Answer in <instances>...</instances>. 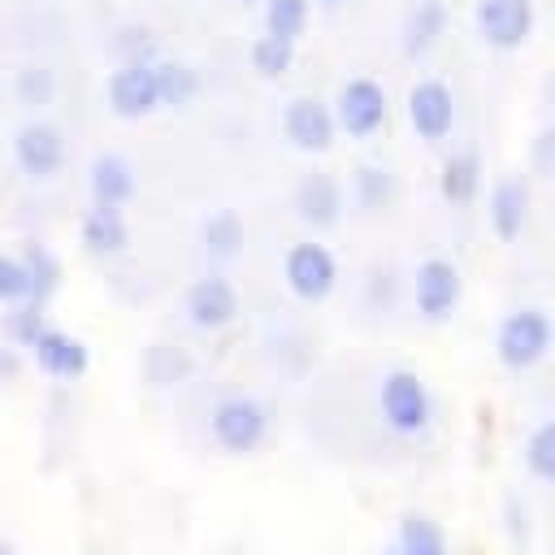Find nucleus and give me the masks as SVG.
I'll use <instances>...</instances> for the list:
<instances>
[{
    "label": "nucleus",
    "mask_w": 555,
    "mask_h": 555,
    "mask_svg": "<svg viewBox=\"0 0 555 555\" xmlns=\"http://www.w3.org/2000/svg\"><path fill=\"white\" fill-rule=\"evenodd\" d=\"M377 416L390 434L416 438L434 425V390L416 369H386L377 382Z\"/></svg>",
    "instance_id": "nucleus-1"
},
{
    "label": "nucleus",
    "mask_w": 555,
    "mask_h": 555,
    "mask_svg": "<svg viewBox=\"0 0 555 555\" xmlns=\"http://www.w3.org/2000/svg\"><path fill=\"white\" fill-rule=\"evenodd\" d=\"M208 438L225 455H256L269 438V408L256 395L230 390L208 408Z\"/></svg>",
    "instance_id": "nucleus-2"
},
{
    "label": "nucleus",
    "mask_w": 555,
    "mask_h": 555,
    "mask_svg": "<svg viewBox=\"0 0 555 555\" xmlns=\"http://www.w3.org/2000/svg\"><path fill=\"white\" fill-rule=\"evenodd\" d=\"M551 343H555V330H551L546 308L525 304V308H512V312L499 321L494 356H499V364H503L507 373H533V369L551 356Z\"/></svg>",
    "instance_id": "nucleus-3"
},
{
    "label": "nucleus",
    "mask_w": 555,
    "mask_h": 555,
    "mask_svg": "<svg viewBox=\"0 0 555 555\" xmlns=\"http://www.w3.org/2000/svg\"><path fill=\"white\" fill-rule=\"evenodd\" d=\"M330 113H334L338 134L364 143V139H377L386 130V121H390V95H386V87L377 78H364L360 74V78H347L338 87Z\"/></svg>",
    "instance_id": "nucleus-4"
},
{
    "label": "nucleus",
    "mask_w": 555,
    "mask_h": 555,
    "mask_svg": "<svg viewBox=\"0 0 555 555\" xmlns=\"http://www.w3.org/2000/svg\"><path fill=\"white\" fill-rule=\"evenodd\" d=\"M412 299H416V317L425 325H447L460 304H464V273L455 260L447 256H425L412 273Z\"/></svg>",
    "instance_id": "nucleus-5"
},
{
    "label": "nucleus",
    "mask_w": 555,
    "mask_h": 555,
    "mask_svg": "<svg viewBox=\"0 0 555 555\" xmlns=\"http://www.w3.org/2000/svg\"><path fill=\"white\" fill-rule=\"evenodd\" d=\"M282 282L299 304H325L338 286V260L325 243H291L282 256Z\"/></svg>",
    "instance_id": "nucleus-6"
},
{
    "label": "nucleus",
    "mask_w": 555,
    "mask_h": 555,
    "mask_svg": "<svg viewBox=\"0 0 555 555\" xmlns=\"http://www.w3.org/2000/svg\"><path fill=\"white\" fill-rule=\"evenodd\" d=\"M533 26H538L533 0H477V9H473V30L494 52L525 48Z\"/></svg>",
    "instance_id": "nucleus-7"
},
{
    "label": "nucleus",
    "mask_w": 555,
    "mask_h": 555,
    "mask_svg": "<svg viewBox=\"0 0 555 555\" xmlns=\"http://www.w3.org/2000/svg\"><path fill=\"white\" fill-rule=\"evenodd\" d=\"M104 104L121 121H143L160 108L156 100V74L152 61H121L104 82Z\"/></svg>",
    "instance_id": "nucleus-8"
},
{
    "label": "nucleus",
    "mask_w": 555,
    "mask_h": 555,
    "mask_svg": "<svg viewBox=\"0 0 555 555\" xmlns=\"http://www.w3.org/2000/svg\"><path fill=\"white\" fill-rule=\"evenodd\" d=\"M238 291L230 278H217V273H204L195 278L186 291H182V312L195 330L204 334H217V330H230L238 321Z\"/></svg>",
    "instance_id": "nucleus-9"
},
{
    "label": "nucleus",
    "mask_w": 555,
    "mask_h": 555,
    "mask_svg": "<svg viewBox=\"0 0 555 555\" xmlns=\"http://www.w3.org/2000/svg\"><path fill=\"white\" fill-rule=\"evenodd\" d=\"M282 139H286L295 152H308V156L330 152L334 139H338V126H334L330 104L317 100V95H295V100H286V108H282Z\"/></svg>",
    "instance_id": "nucleus-10"
},
{
    "label": "nucleus",
    "mask_w": 555,
    "mask_h": 555,
    "mask_svg": "<svg viewBox=\"0 0 555 555\" xmlns=\"http://www.w3.org/2000/svg\"><path fill=\"white\" fill-rule=\"evenodd\" d=\"M13 165L30 182H52L65 169V139L52 121H26L13 130Z\"/></svg>",
    "instance_id": "nucleus-11"
},
{
    "label": "nucleus",
    "mask_w": 555,
    "mask_h": 555,
    "mask_svg": "<svg viewBox=\"0 0 555 555\" xmlns=\"http://www.w3.org/2000/svg\"><path fill=\"white\" fill-rule=\"evenodd\" d=\"M403 113H408L412 134L425 139V143H442V139L455 130V95H451V87H447L442 78H421V82H412Z\"/></svg>",
    "instance_id": "nucleus-12"
},
{
    "label": "nucleus",
    "mask_w": 555,
    "mask_h": 555,
    "mask_svg": "<svg viewBox=\"0 0 555 555\" xmlns=\"http://www.w3.org/2000/svg\"><path fill=\"white\" fill-rule=\"evenodd\" d=\"M291 208H295V217H299L308 230H330V225L343 221L347 191H343V182H338L334 173L312 169V173H304V178L295 182V191H291Z\"/></svg>",
    "instance_id": "nucleus-13"
},
{
    "label": "nucleus",
    "mask_w": 555,
    "mask_h": 555,
    "mask_svg": "<svg viewBox=\"0 0 555 555\" xmlns=\"http://www.w3.org/2000/svg\"><path fill=\"white\" fill-rule=\"evenodd\" d=\"M26 351L35 356V369L56 377V382H78L87 373V364H91L87 343L78 334H69V330H56V325H43Z\"/></svg>",
    "instance_id": "nucleus-14"
},
{
    "label": "nucleus",
    "mask_w": 555,
    "mask_h": 555,
    "mask_svg": "<svg viewBox=\"0 0 555 555\" xmlns=\"http://www.w3.org/2000/svg\"><path fill=\"white\" fill-rule=\"evenodd\" d=\"M139 191V178H134V165L121 156V152H100L91 165H87V195H91V208H113L121 212Z\"/></svg>",
    "instance_id": "nucleus-15"
},
{
    "label": "nucleus",
    "mask_w": 555,
    "mask_h": 555,
    "mask_svg": "<svg viewBox=\"0 0 555 555\" xmlns=\"http://www.w3.org/2000/svg\"><path fill=\"white\" fill-rule=\"evenodd\" d=\"M529 212H533V191H529V182L516 178V173H512V178H499L494 191H490V199H486L490 230H494L503 243H512V238L525 234Z\"/></svg>",
    "instance_id": "nucleus-16"
},
{
    "label": "nucleus",
    "mask_w": 555,
    "mask_h": 555,
    "mask_svg": "<svg viewBox=\"0 0 555 555\" xmlns=\"http://www.w3.org/2000/svg\"><path fill=\"white\" fill-rule=\"evenodd\" d=\"M447 35V4L442 0H416L399 22V48L408 61L429 56Z\"/></svg>",
    "instance_id": "nucleus-17"
},
{
    "label": "nucleus",
    "mask_w": 555,
    "mask_h": 555,
    "mask_svg": "<svg viewBox=\"0 0 555 555\" xmlns=\"http://www.w3.org/2000/svg\"><path fill=\"white\" fill-rule=\"evenodd\" d=\"M152 74H156V100H160V108H191L195 100H199V91H204V78H199V69L195 65H186V61H173V56H156L152 61Z\"/></svg>",
    "instance_id": "nucleus-18"
},
{
    "label": "nucleus",
    "mask_w": 555,
    "mask_h": 555,
    "mask_svg": "<svg viewBox=\"0 0 555 555\" xmlns=\"http://www.w3.org/2000/svg\"><path fill=\"white\" fill-rule=\"evenodd\" d=\"M78 243H82L87 256H104L108 260V256H121L130 247V225L113 208H91L82 217V225H78Z\"/></svg>",
    "instance_id": "nucleus-19"
},
{
    "label": "nucleus",
    "mask_w": 555,
    "mask_h": 555,
    "mask_svg": "<svg viewBox=\"0 0 555 555\" xmlns=\"http://www.w3.org/2000/svg\"><path fill=\"white\" fill-rule=\"evenodd\" d=\"M481 191V160L477 152H451L438 169V195L451 204V208H464L473 204Z\"/></svg>",
    "instance_id": "nucleus-20"
},
{
    "label": "nucleus",
    "mask_w": 555,
    "mask_h": 555,
    "mask_svg": "<svg viewBox=\"0 0 555 555\" xmlns=\"http://www.w3.org/2000/svg\"><path fill=\"white\" fill-rule=\"evenodd\" d=\"M351 199L364 212H386L399 199V182L382 160H364L351 169Z\"/></svg>",
    "instance_id": "nucleus-21"
},
{
    "label": "nucleus",
    "mask_w": 555,
    "mask_h": 555,
    "mask_svg": "<svg viewBox=\"0 0 555 555\" xmlns=\"http://www.w3.org/2000/svg\"><path fill=\"white\" fill-rule=\"evenodd\" d=\"M243 217L234 208H212L204 221H199V247L208 260H234L243 251Z\"/></svg>",
    "instance_id": "nucleus-22"
},
{
    "label": "nucleus",
    "mask_w": 555,
    "mask_h": 555,
    "mask_svg": "<svg viewBox=\"0 0 555 555\" xmlns=\"http://www.w3.org/2000/svg\"><path fill=\"white\" fill-rule=\"evenodd\" d=\"M22 269H26V304H39L48 308V299L61 291V260L43 247V243H26L17 251Z\"/></svg>",
    "instance_id": "nucleus-23"
},
{
    "label": "nucleus",
    "mask_w": 555,
    "mask_h": 555,
    "mask_svg": "<svg viewBox=\"0 0 555 555\" xmlns=\"http://www.w3.org/2000/svg\"><path fill=\"white\" fill-rule=\"evenodd\" d=\"M399 555H447V533L434 516L425 512H408L399 520V542H395Z\"/></svg>",
    "instance_id": "nucleus-24"
},
{
    "label": "nucleus",
    "mask_w": 555,
    "mask_h": 555,
    "mask_svg": "<svg viewBox=\"0 0 555 555\" xmlns=\"http://www.w3.org/2000/svg\"><path fill=\"white\" fill-rule=\"evenodd\" d=\"M308 22H312V4L308 0H264V35L299 43Z\"/></svg>",
    "instance_id": "nucleus-25"
},
{
    "label": "nucleus",
    "mask_w": 555,
    "mask_h": 555,
    "mask_svg": "<svg viewBox=\"0 0 555 555\" xmlns=\"http://www.w3.org/2000/svg\"><path fill=\"white\" fill-rule=\"evenodd\" d=\"M247 61H251V69L260 74V78H286L291 69H295V43H286V39H273V35H256L251 39V48H247Z\"/></svg>",
    "instance_id": "nucleus-26"
},
{
    "label": "nucleus",
    "mask_w": 555,
    "mask_h": 555,
    "mask_svg": "<svg viewBox=\"0 0 555 555\" xmlns=\"http://www.w3.org/2000/svg\"><path fill=\"white\" fill-rule=\"evenodd\" d=\"M520 460H525L529 477H538V481H555V421H542V425L529 429Z\"/></svg>",
    "instance_id": "nucleus-27"
},
{
    "label": "nucleus",
    "mask_w": 555,
    "mask_h": 555,
    "mask_svg": "<svg viewBox=\"0 0 555 555\" xmlns=\"http://www.w3.org/2000/svg\"><path fill=\"white\" fill-rule=\"evenodd\" d=\"M13 95H17V104H26V108H43V104H52V95H56V74L48 69V65H22L17 74H13Z\"/></svg>",
    "instance_id": "nucleus-28"
},
{
    "label": "nucleus",
    "mask_w": 555,
    "mask_h": 555,
    "mask_svg": "<svg viewBox=\"0 0 555 555\" xmlns=\"http://www.w3.org/2000/svg\"><path fill=\"white\" fill-rule=\"evenodd\" d=\"M48 325V317H43V308L39 304H13V312L4 317V334H9V343L13 347H30L35 343V334Z\"/></svg>",
    "instance_id": "nucleus-29"
},
{
    "label": "nucleus",
    "mask_w": 555,
    "mask_h": 555,
    "mask_svg": "<svg viewBox=\"0 0 555 555\" xmlns=\"http://www.w3.org/2000/svg\"><path fill=\"white\" fill-rule=\"evenodd\" d=\"M0 304H26V269L17 260V251H0Z\"/></svg>",
    "instance_id": "nucleus-30"
},
{
    "label": "nucleus",
    "mask_w": 555,
    "mask_h": 555,
    "mask_svg": "<svg viewBox=\"0 0 555 555\" xmlns=\"http://www.w3.org/2000/svg\"><path fill=\"white\" fill-rule=\"evenodd\" d=\"M308 4H321V9H343L347 0H308Z\"/></svg>",
    "instance_id": "nucleus-31"
},
{
    "label": "nucleus",
    "mask_w": 555,
    "mask_h": 555,
    "mask_svg": "<svg viewBox=\"0 0 555 555\" xmlns=\"http://www.w3.org/2000/svg\"><path fill=\"white\" fill-rule=\"evenodd\" d=\"M0 555H17V546H13L9 538H0Z\"/></svg>",
    "instance_id": "nucleus-32"
},
{
    "label": "nucleus",
    "mask_w": 555,
    "mask_h": 555,
    "mask_svg": "<svg viewBox=\"0 0 555 555\" xmlns=\"http://www.w3.org/2000/svg\"><path fill=\"white\" fill-rule=\"evenodd\" d=\"M382 555H399V551H395V546H390V551H382Z\"/></svg>",
    "instance_id": "nucleus-33"
},
{
    "label": "nucleus",
    "mask_w": 555,
    "mask_h": 555,
    "mask_svg": "<svg viewBox=\"0 0 555 555\" xmlns=\"http://www.w3.org/2000/svg\"><path fill=\"white\" fill-rule=\"evenodd\" d=\"M225 555H234V551H225Z\"/></svg>",
    "instance_id": "nucleus-34"
},
{
    "label": "nucleus",
    "mask_w": 555,
    "mask_h": 555,
    "mask_svg": "<svg viewBox=\"0 0 555 555\" xmlns=\"http://www.w3.org/2000/svg\"><path fill=\"white\" fill-rule=\"evenodd\" d=\"M238 4H247V0H238Z\"/></svg>",
    "instance_id": "nucleus-35"
}]
</instances>
